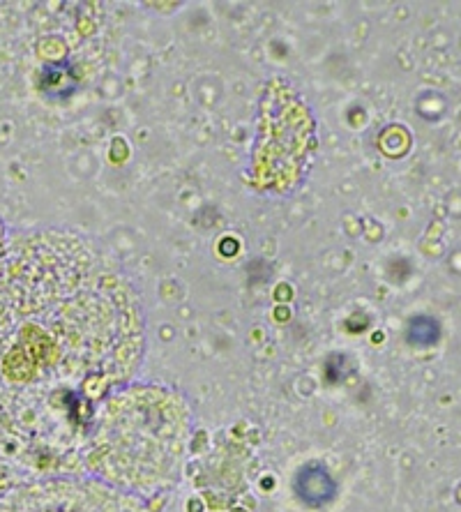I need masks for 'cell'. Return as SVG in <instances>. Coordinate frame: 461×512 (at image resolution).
Masks as SVG:
<instances>
[{
  "label": "cell",
  "instance_id": "1",
  "mask_svg": "<svg viewBox=\"0 0 461 512\" xmlns=\"http://www.w3.org/2000/svg\"><path fill=\"white\" fill-rule=\"evenodd\" d=\"M90 427L83 462L120 492H155L173 483L190 418L164 388L136 386L109 395Z\"/></svg>",
  "mask_w": 461,
  "mask_h": 512
},
{
  "label": "cell",
  "instance_id": "2",
  "mask_svg": "<svg viewBox=\"0 0 461 512\" xmlns=\"http://www.w3.org/2000/svg\"><path fill=\"white\" fill-rule=\"evenodd\" d=\"M0 512H148L132 494L97 480L47 478L0 496Z\"/></svg>",
  "mask_w": 461,
  "mask_h": 512
},
{
  "label": "cell",
  "instance_id": "3",
  "mask_svg": "<svg viewBox=\"0 0 461 512\" xmlns=\"http://www.w3.org/2000/svg\"><path fill=\"white\" fill-rule=\"evenodd\" d=\"M5 256V236H3V224H0V261Z\"/></svg>",
  "mask_w": 461,
  "mask_h": 512
}]
</instances>
